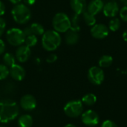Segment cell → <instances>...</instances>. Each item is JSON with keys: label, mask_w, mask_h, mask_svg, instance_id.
<instances>
[{"label": "cell", "mask_w": 127, "mask_h": 127, "mask_svg": "<svg viewBox=\"0 0 127 127\" xmlns=\"http://www.w3.org/2000/svg\"><path fill=\"white\" fill-rule=\"evenodd\" d=\"M121 2L123 4V7H127V0H121Z\"/></svg>", "instance_id": "37"}, {"label": "cell", "mask_w": 127, "mask_h": 127, "mask_svg": "<svg viewBox=\"0 0 127 127\" xmlns=\"http://www.w3.org/2000/svg\"><path fill=\"white\" fill-rule=\"evenodd\" d=\"M101 127H118V126L114 121L111 120H106L102 123Z\"/></svg>", "instance_id": "28"}, {"label": "cell", "mask_w": 127, "mask_h": 127, "mask_svg": "<svg viewBox=\"0 0 127 127\" xmlns=\"http://www.w3.org/2000/svg\"><path fill=\"white\" fill-rule=\"evenodd\" d=\"M24 2H25V4L28 5V6H31V5H33L36 0H23Z\"/></svg>", "instance_id": "34"}, {"label": "cell", "mask_w": 127, "mask_h": 127, "mask_svg": "<svg viewBox=\"0 0 127 127\" xmlns=\"http://www.w3.org/2000/svg\"><path fill=\"white\" fill-rule=\"evenodd\" d=\"M89 80L94 85H100L105 78L104 72L100 67L92 66L89 68L88 71Z\"/></svg>", "instance_id": "7"}, {"label": "cell", "mask_w": 127, "mask_h": 127, "mask_svg": "<svg viewBox=\"0 0 127 127\" xmlns=\"http://www.w3.org/2000/svg\"><path fill=\"white\" fill-rule=\"evenodd\" d=\"M109 33V28L103 24H95L92 27L91 34L92 36L98 39H102L106 38Z\"/></svg>", "instance_id": "9"}, {"label": "cell", "mask_w": 127, "mask_h": 127, "mask_svg": "<svg viewBox=\"0 0 127 127\" xmlns=\"http://www.w3.org/2000/svg\"><path fill=\"white\" fill-rule=\"evenodd\" d=\"M61 44V36L58 32L54 30H48L42 34V45L45 50L53 51Z\"/></svg>", "instance_id": "2"}, {"label": "cell", "mask_w": 127, "mask_h": 127, "mask_svg": "<svg viewBox=\"0 0 127 127\" xmlns=\"http://www.w3.org/2000/svg\"><path fill=\"white\" fill-rule=\"evenodd\" d=\"M121 20L118 18H115L113 17V19H112L109 23V29L113 32L117 31L118 30H119V28H121Z\"/></svg>", "instance_id": "23"}, {"label": "cell", "mask_w": 127, "mask_h": 127, "mask_svg": "<svg viewBox=\"0 0 127 127\" xmlns=\"http://www.w3.org/2000/svg\"><path fill=\"white\" fill-rule=\"evenodd\" d=\"M22 31H23V33H24V34H25V36H30V35L33 34L32 31H31V28L30 26L25 27V28L22 30Z\"/></svg>", "instance_id": "31"}, {"label": "cell", "mask_w": 127, "mask_h": 127, "mask_svg": "<svg viewBox=\"0 0 127 127\" xmlns=\"http://www.w3.org/2000/svg\"><path fill=\"white\" fill-rule=\"evenodd\" d=\"M22 0H9L10 2H11L12 4H19Z\"/></svg>", "instance_id": "36"}, {"label": "cell", "mask_w": 127, "mask_h": 127, "mask_svg": "<svg viewBox=\"0 0 127 127\" xmlns=\"http://www.w3.org/2000/svg\"><path fill=\"white\" fill-rule=\"evenodd\" d=\"M64 127H77L75 125H74V124H67V125H65Z\"/></svg>", "instance_id": "38"}, {"label": "cell", "mask_w": 127, "mask_h": 127, "mask_svg": "<svg viewBox=\"0 0 127 127\" xmlns=\"http://www.w3.org/2000/svg\"><path fill=\"white\" fill-rule=\"evenodd\" d=\"M30 27L31 28L33 34H34V35L39 36V35H42L45 33L44 27L39 23H37V22L33 23Z\"/></svg>", "instance_id": "22"}, {"label": "cell", "mask_w": 127, "mask_h": 127, "mask_svg": "<svg viewBox=\"0 0 127 127\" xmlns=\"http://www.w3.org/2000/svg\"><path fill=\"white\" fill-rule=\"evenodd\" d=\"M83 19L84 21L86 22V24L89 26H93L96 24V19L95 16L92 14H91L90 13H89L87 10H86L85 12L83 13Z\"/></svg>", "instance_id": "21"}, {"label": "cell", "mask_w": 127, "mask_h": 127, "mask_svg": "<svg viewBox=\"0 0 127 127\" xmlns=\"http://www.w3.org/2000/svg\"><path fill=\"white\" fill-rule=\"evenodd\" d=\"M121 19L124 22H127V7H122V8L119 10Z\"/></svg>", "instance_id": "27"}, {"label": "cell", "mask_w": 127, "mask_h": 127, "mask_svg": "<svg viewBox=\"0 0 127 127\" xmlns=\"http://www.w3.org/2000/svg\"><path fill=\"white\" fill-rule=\"evenodd\" d=\"M3 62L7 67H11L16 64V57L11 53H5L3 56Z\"/></svg>", "instance_id": "20"}, {"label": "cell", "mask_w": 127, "mask_h": 127, "mask_svg": "<svg viewBox=\"0 0 127 127\" xmlns=\"http://www.w3.org/2000/svg\"><path fill=\"white\" fill-rule=\"evenodd\" d=\"M31 49L27 45H20L16 51V59L20 63L26 62L31 56Z\"/></svg>", "instance_id": "13"}, {"label": "cell", "mask_w": 127, "mask_h": 127, "mask_svg": "<svg viewBox=\"0 0 127 127\" xmlns=\"http://www.w3.org/2000/svg\"><path fill=\"white\" fill-rule=\"evenodd\" d=\"M5 28H6V22L3 18H1L0 16V37L3 35Z\"/></svg>", "instance_id": "29"}, {"label": "cell", "mask_w": 127, "mask_h": 127, "mask_svg": "<svg viewBox=\"0 0 127 127\" xmlns=\"http://www.w3.org/2000/svg\"><path fill=\"white\" fill-rule=\"evenodd\" d=\"M10 74L9 68L7 65L0 64V80L6 79Z\"/></svg>", "instance_id": "26"}, {"label": "cell", "mask_w": 127, "mask_h": 127, "mask_svg": "<svg viewBox=\"0 0 127 127\" xmlns=\"http://www.w3.org/2000/svg\"><path fill=\"white\" fill-rule=\"evenodd\" d=\"M5 51V43L4 42L0 39V55L4 54Z\"/></svg>", "instance_id": "32"}, {"label": "cell", "mask_w": 127, "mask_h": 127, "mask_svg": "<svg viewBox=\"0 0 127 127\" xmlns=\"http://www.w3.org/2000/svg\"><path fill=\"white\" fill-rule=\"evenodd\" d=\"M5 12V6L4 4L0 0V16H1L2 15H4Z\"/></svg>", "instance_id": "33"}, {"label": "cell", "mask_w": 127, "mask_h": 127, "mask_svg": "<svg viewBox=\"0 0 127 127\" xmlns=\"http://www.w3.org/2000/svg\"><path fill=\"white\" fill-rule=\"evenodd\" d=\"M6 39L7 42L13 46H20L25 42V36L22 30L13 28L7 31Z\"/></svg>", "instance_id": "5"}, {"label": "cell", "mask_w": 127, "mask_h": 127, "mask_svg": "<svg viewBox=\"0 0 127 127\" xmlns=\"http://www.w3.org/2000/svg\"><path fill=\"white\" fill-rule=\"evenodd\" d=\"M70 4L74 12L78 15L83 14L87 8L86 0H71Z\"/></svg>", "instance_id": "15"}, {"label": "cell", "mask_w": 127, "mask_h": 127, "mask_svg": "<svg viewBox=\"0 0 127 127\" xmlns=\"http://www.w3.org/2000/svg\"><path fill=\"white\" fill-rule=\"evenodd\" d=\"M11 14L14 21L20 25L28 23L31 17V13L29 7L25 4H17L13 7Z\"/></svg>", "instance_id": "3"}, {"label": "cell", "mask_w": 127, "mask_h": 127, "mask_svg": "<svg viewBox=\"0 0 127 127\" xmlns=\"http://www.w3.org/2000/svg\"><path fill=\"white\" fill-rule=\"evenodd\" d=\"M33 122V118L30 115H22L18 119V126L19 127H31Z\"/></svg>", "instance_id": "17"}, {"label": "cell", "mask_w": 127, "mask_h": 127, "mask_svg": "<svg viewBox=\"0 0 127 127\" xmlns=\"http://www.w3.org/2000/svg\"><path fill=\"white\" fill-rule=\"evenodd\" d=\"M0 127H5V126H3V125H2V126H0Z\"/></svg>", "instance_id": "39"}, {"label": "cell", "mask_w": 127, "mask_h": 127, "mask_svg": "<svg viewBox=\"0 0 127 127\" xmlns=\"http://www.w3.org/2000/svg\"><path fill=\"white\" fill-rule=\"evenodd\" d=\"M19 113L17 103L10 99L0 100V123L7 124L15 120Z\"/></svg>", "instance_id": "1"}, {"label": "cell", "mask_w": 127, "mask_h": 127, "mask_svg": "<svg viewBox=\"0 0 127 127\" xmlns=\"http://www.w3.org/2000/svg\"><path fill=\"white\" fill-rule=\"evenodd\" d=\"M79 22H80V15L75 13V15H74L72 19L71 20V28L79 31L80 30Z\"/></svg>", "instance_id": "25"}, {"label": "cell", "mask_w": 127, "mask_h": 127, "mask_svg": "<svg viewBox=\"0 0 127 127\" xmlns=\"http://www.w3.org/2000/svg\"><path fill=\"white\" fill-rule=\"evenodd\" d=\"M9 71L10 77L16 81H21L25 77V71L24 68L18 64H14L12 65L10 68Z\"/></svg>", "instance_id": "12"}, {"label": "cell", "mask_w": 127, "mask_h": 127, "mask_svg": "<svg viewBox=\"0 0 127 127\" xmlns=\"http://www.w3.org/2000/svg\"><path fill=\"white\" fill-rule=\"evenodd\" d=\"M112 63H113V58L109 55L102 56L98 61L99 67L100 68H108L112 65Z\"/></svg>", "instance_id": "18"}, {"label": "cell", "mask_w": 127, "mask_h": 127, "mask_svg": "<svg viewBox=\"0 0 127 127\" xmlns=\"http://www.w3.org/2000/svg\"><path fill=\"white\" fill-rule=\"evenodd\" d=\"M104 3L102 0H92L87 5V11L95 16L101 12L103 9Z\"/></svg>", "instance_id": "14"}, {"label": "cell", "mask_w": 127, "mask_h": 127, "mask_svg": "<svg viewBox=\"0 0 127 127\" xmlns=\"http://www.w3.org/2000/svg\"><path fill=\"white\" fill-rule=\"evenodd\" d=\"M99 120L97 113L92 109L86 110L81 115V121L87 127L97 126L99 123Z\"/></svg>", "instance_id": "8"}, {"label": "cell", "mask_w": 127, "mask_h": 127, "mask_svg": "<svg viewBox=\"0 0 127 127\" xmlns=\"http://www.w3.org/2000/svg\"><path fill=\"white\" fill-rule=\"evenodd\" d=\"M81 101L83 104L91 106H93L97 102V97L94 94L89 93L83 97Z\"/></svg>", "instance_id": "19"}, {"label": "cell", "mask_w": 127, "mask_h": 127, "mask_svg": "<svg viewBox=\"0 0 127 127\" xmlns=\"http://www.w3.org/2000/svg\"><path fill=\"white\" fill-rule=\"evenodd\" d=\"M65 39L68 45H74L77 44L79 41V33L77 31L70 28L68 31L65 32Z\"/></svg>", "instance_id": "16"}, {"label": "cell", "mask_w": 127, "mask_h": 127, "mask_svg": "<svg viewBox=\"0 0 127 127\" xmlns=\"http://www.w3.org/2000/svg\"><path fill=\"white\" fill-rule=\"evenodd\" d=\"M64 112L69 118H77L83 112V106L82 101L74 100L68 102L64 106Z\"/></svg>", "instance_id": "6"}, {"label": "cell", "mask_w": 127, "mask_h": 127, "mask_svg": "<svg viewBox=\"0 0 127 127\" xmlns=\"http://www.w3.org/2000/svg\"><path fill=\"white\" fill-rule=\"evenodd\" d=\"M20 106L25 111H32L36 106V98L31 95H25L20 100Z\"/></svg>", "instance_id": "10"}, {"label": "cell", "mask_w": 127, "mask_h": 127, "mask_svg": "<svg viewBox=\"0 0 127 127\" xmlns=\"http://www.w3.org/2000/svg\"><path fill=\"white\" fill-rule=\"evenodd\" d=\"M52 25L57 32L65 33L71 28V19L64 13H57L53 18Z\"/></svg>", "instance_id": "4"}, {"label": "cell", "mask_w": 127, "mask_h": 127, "mask_svg": "<svg viewBox=\"0 0 127 127\" xmlns=\"http://www.w3.org/2000/svg\"><path fill=\"white\" fill-rule=\"evenodd\" d=\"M123 39H124V41L127 42V29L125 30L123 33Z\"/></svg>", "instance_id": "35"}, {"label": "cell", "mask_w": 127, "mask_h": 127, "mask_svg": "<svg viewBox=\"0 0 127 127\" xmlns=\"http://www.w3.org/2000/svg\"><path fill=\"white\" fill-rule=\"evenodd\" d=\"M37 38L36 36V35L34 34H31L30 36H25V45H27L28 47L31 48V47H33L36 45L37 43Z\"/></svg>", "instance_id": "24"}, {"label": "cell", "mask_w": 127, "mask_h": 127, "mask_svg": "<svg viewBox=\"0 0 127 127\" xmlns=\"http://www.w3.org/2000/svg\"><path fill=\"white\" fill-rule=\"evenodd\" d=\"M57 60V56L55 54H51L48 55V57L46 58V61L49 63H53Z\"/></svg>", "instance_id": "30"}, {"label": "cell", "mask_w": 127, "mask_h": 127, "mask_svg": "<svg viewBox=\"0 0 127 127\" xmlns=\"http://www.w3.org/2000/svg\"><path fill=\"white\" fill-rule=\"evenodd\" d=\"M103 12L106 17H115L118 13L119 12V7L118 3L114 1L107 2L106 4H104Z\"/></svg>", "instance_id": "11"}]
</instances>
